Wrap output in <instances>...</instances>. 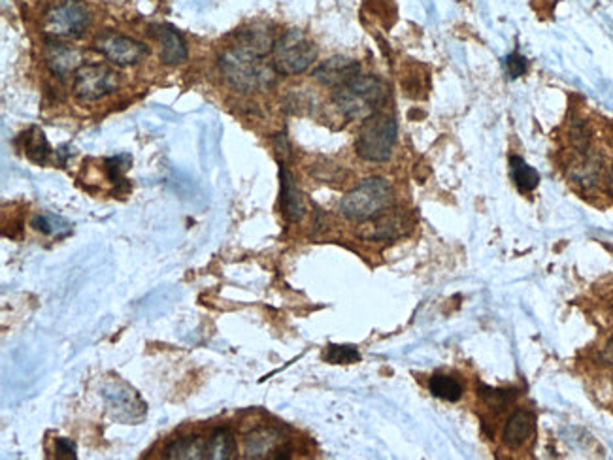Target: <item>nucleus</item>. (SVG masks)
<instances>
[{
    "mask_svg": "<svg viewBox=\"0 0 613 460\" xmlns=\"http://www.w3.org/2000/svg\"><path fill=\"white\" fill-rule=\"evenodd\" d=\"M219 70L231 88L242 93L270 89L277 74L274 65L265 61V57L236 44L219 55Z\"/></svg>",
    "mask_w": 613,
    "mask_h": 460,
    "instance_id": "obj_1",
    "label": "nucleus"
},
{
    "mask_svg": "<svg viewBox=\"0 0 613 460\" xmlns=\"http://www.w3.org/2000/svg\"><path fill=\"white\" fill-rule=\"evenodd\" d=\"M389 89L378 76H357L334 89L332 102L349 121H365L387 102Z\"/></svg>",
    "mask_w": 613,
    "mask_h": 460,
    "instance_id": "obj_2",
    "label": "nucleus"
},
{
    "mask_svg": "<svg viewBox=\"0 0 613 460\" xmlns=\"http://www.w3.org/2000/svg\"><path fill=\"white\" fill-rule=\"evenodd\" d=\"M393 200L391 183L383 178H367L340 200L338 212L351 221H374L387 214Z\"/></svg>",
    "mask_w": 613,
    "mask_h": 460,
    "instance_id": "obj_3",
    "label": "nucleus"
},
{
    "mask_svg": "<svg viewBox=\"0 0 613 460\" xmlns=\"http://www.w3.org/2000/svg\"><path fill=\"white\" fill-rule=\"evenodd\" d=\"M399 125L393 115L376 111L360 125L355 140V152L360 159L370 162H385L391 159L397 143Z\"/></svg>",
    "mask_w": 613,
    "mask_h": 460,
    "instance_id": "obj_4",
    "label": "nucleus"
},
{
    "mask_svg": "<svg viewBox=\"0 0 613 460\" xmlns=\"http://www.w3.org/2000/svg\"><path fill=\"white\" fill-rule=\"evenodd\" d=\"M317 59V47L308 35L291 28L275 40L272 49V65L277 74L298 76L308 70Z\"/></svg>",
    "mask_w": 613,
    "mask_h": 460,
    "instance_id": "obj_5",
    "label": "nucleus"
},
{
    "mask_svg": "<svg viewBox=\"0 0 613 460\" xmlns=\"http://www.w3.org/2000/svg\"><path fill=\"white\" fill-rule=\"evenodd\" d=\"M89 23L91 12L81 0H61L44 14L42 28L51 38H78Z\"/></svg>",
    "mask_w": 613,
    "mask_h": 460,
    "instance_id": "obj_6",
    "label": "nucleus"
},
{
    "mask_svg": "<svg viewBox=\"0 0 613 460\" xmlns=\"http://www.w3.org/2000/svg\"><path fill=\"white\" fill-rule=\"evenodd\" d=\"M119 85V74L106 65H83L74 72L72 91L79 102H97L114 93Z\"/></svg>",
    "mask_w": 613,
    "mask_h": 460,
    "instance_id": "obj_7",
    "label": "nucleus"
},
{
    "mask_svg": "<svg viewBox=\"0 0 613 460\" xmlns=\"http://www.w3.org/2000/svg\"><path fill=\"white\" fill-rule=\"evenodd\" d=\"M244 451L245 458L277 460L291 456V444L280 428L259 426L245 436Z\"/></svg>",
    "mask_w": 613,
    "mask_h": 460,
    "instance_id": "obj_8",
    "label": "nucleus"
},
{
    "mask_svg": "<svg viewBox=\"0 0 613 460\" xmlns=\"http://www.w3.org/2000/svg\"><path fill=\"white\" fill-rule=\"evenodd\" d=\"M95 47L118 67H129L140 63L148 55V46L132 37H125L114 31L102 33L95 38Z\"/></svg>",
    "mask_w": 613,
    "mask_h": 460,
    "instance_id": "obj_9",
    "label": "nucleus"
},
{
    "mask_svg": "<svg viewBox=\"0 0 613 460\" xmlns=\"http://www.w3.org/2000/svg\"><path fill=\"white\" fill-rule=\"evenodd\" d=\"M104 400L108 410L111 412V417L125 424L140 421L146 413V406L142 404L140 396L123 383H114L108 387L104 391Z\"/></svg>",
    "mask_w": 613,
    "mask_h": 460,
    "instance_id": "obj_10",
    "label": "nucleus"
},
{
    "mask_svg": "<svg viewBox=\"0 0 613 460\" xmlns=\"http://www.w3.org/2000/svg\"><path fill=\"white\" fill-rule=\"evenodd\" d=\"M83 63V53L72 44L59 42L57 38L49 40L46 46V65L49 72L57 78H65L76 72Z\"/></svg>",
    "mask_w": 613,
    "mask_h": 460,
    "instance_id": "obj_11",
    "label": "nucleus"
},
{
    "mask_svg": "<svg viewBox=\"0 0 613 460\" xmlns=\"http://www.w3.org/2000/svg\"><path fill=\"white\" fill-rule=\"evenodd\" d=\"M358 72H360V65L355 59L337 55V57H330V59H327L314 70V79L327 85V88L338 89L348 81H351L353 78H357Z\"/></svg>",
    "mask_w": 613,
    "mask_h": 460,
    "instance_id": "obj_12",
    "label": "nucleus"
},
{
    "mask_svg": "<svg viewBox=\"0 0 613 460\" xmlns=\"http://www.w3.org/2000/svg\"><path fill=\"white\" fill-rule=\"evenodd\" d=\"M600 172H602V161L591 150L576 152L574 159L568 164V178L574 183L587 189L595 187L600 182Z\"/></svg>",
    "mask_w": 613,
    "mask_h": 460,
    "instance_id": "obj_13",
    "label": "nucleus"
},
{
    "mask_svg": "<svg viewBox=\"0 0 613 460\" xmlns=\"http://www.w3.org/2000/svg\"><path fill=\"white\" fill-rule=\"evenodd\" d=\"M155 37L161 44L159 57L164 65H182L183 61H187V44L172 25L155 26Z\"/></svg>",
    "mask_w": 613,
    "mask_h": 460,
    "instance_id": "obj_14",
    "label": "nucleus"
},
{
    "mask_svg": "<svg viewBox=\"0 0 613 460\" xmlns=\"http://www.w3.org/2000/svg\"><path fill=\"white\" fill-rule=\"evenodd\" d=\"M536 428V417L528 410H515L506 421L503 442L508 449H519L533 438Z\"/></svg>",
    "mask_w": 613,
    "mask_h": 460,
    "instance_id": "obj_15",
    "label": "nucleus"
},
{
    "mask_svg": "<svg viewBox=\"0 0 613 460\" xmlns=\"http://www.w3.org/2000/svg\"><path fill=\"white\" fill-rule=\"evenodd\" d=\"M280 182H282V212L284 217L291 223H296L304 217L306 206H304V198L302 193L293 180L291 172L282 164L280 168Z\"/></svg>",
    "mask_w": 613,
    "mask_h": 460,
    "instance_id": "obj_16",
    "label": "nucleus"
},
{
    "mask_svg": "<svg viewBox=\"0 0 613 460\" xmlns=\"http://www.w3.org/2000/svg\"><path fill=\"white\" fill-rule=\"evenodd\" d=\"M236 46L254 51L261 57H266L268 53H272L275 38L272 35V31H268V26L265 25H254V26H247L242 28V31L236 33Z\"/></svg>",
    "mask_w": 613,
    "mask_h": 460,
    "instance_id": "obj_17",
    "label": "nucleus"
},
{
    "mask_svg": "<svg viewBox=\"0 0 613 460\" xmlns=\"http://www.w3.org/2000/svg\"><path fill=\"white\" fill-rule=\"evenodd\" d=\"M238 453L236 438L233 430L227 426H219L212 430L206 438V458L208 460H231Z\"/></svg>",
    "mask_w": 613,
    "mask_h": 460,
    "instance_id": "obj_18",
    "label": "nucleus"
},
{
    "mask_svg": "<svg viewBox=\"0 0 613 460\" xmlns=\"http://www.w3.org/2000/svg\"><path fill=\"white\" fill-rule=\"evenodd\" d=\"M162 458L178 460H201L206 458V438L201 436H182L169 444L164 449Z\"/></svg>",
    "mask_w": 613,
    "mask_h": 460,
    "instance_id": "obj_19",
    "label": "nucleus"
},
{
    "mask_svg": "<svg viewBox=\"0 0 613 460\" xmlns=\"http://www.w3.org/2000/svg\"><path fill=\"white\" fill-rule=\"evenodd\" d=\"M429 391L432 396L445 402H459L464 394L462 383L448 373H434L429 382Z\"/></svg>",
    "mask_w": 613,
    "mask_h": 460,
    "instance_id": "obj_20",
    "label": "nucleus"
},
{
    "mask_svg": "<svg viewBox=\"0 0 613 460\" xmlns=\"http://www.w3.org/2000/svg\"><path fill=\"white\" fill-rule=\"evenodd\" d=\"M23 141H25V155L29 157L33 162L36 164H47L49 157H51V148L47 143L46 134L33 127L23 134Z\"/></svg>",
    "mask_w": 613,
    "mask_h": 460,
    "instance_id": "obj_21",
    "label": "nucleus"
},
{
    "mask_svg": "<svg viewBox=\"0 0 613 460\" xmlns=\"http://www.w3.org/2000/svg\"><path fill=\"white\" fill-rule=\"evenodd\" d=\"M510 172H512V180L517 185L521 193H533L538 183H540V174L531 166L526 164L521 157L514 155L510 157Z\"/></svg>",
    "mask_w": 613,
    "mask_h": 460,
    "instance_id": "obj_22",
    "label": "nucleus"
},
{
    "mask_svg": "<svg viewBox=\"0 0 613 460\" xmlns=\"http://www.w3.org/2000/svg\"><path fill=\"white\" fill-rule=\"evenodd\" d=\"M33 228L38 230V233L46 235V236H55V238H63L67 235H70V223L67 219H63L61 215H55V214H36L33 217Z\"/></svg>",
    "mask_w": 613,
    "mask_h": 460,
    "instance_id": "obj_23",
    "label": "nucleus"
},
{
    "mask_svg": "<svg viewBox=\"0 0 613 460\" xmlns=\"http://www.w3.org/2000/svg\"><path fill=\"white\" fill-rule=\"evenodd\" d=\"M480 396L485 402V406L494 410V412H503L506 410L512 402L517 396V391H510V389H493L487 385H480Z\"/></svg>",
    "mask_w": 613,
    "mask_h": 460,
    "instance_id": "obj_24",
    "label": "nucleus"
},
{
    "mask_svg": "<svg viewBox=\"0 0 613 460\" xmlns=\"http://www.w3.org/2000/svg\"><path fill=\"white\" fill-rule=\"evenodd\" d=\"M400 235H402V221L399 217H387V219L378 221L374 225L372 233L365 235V238H372V240H393V238H397Z\"/></svg>",
    "mask_w": 613,
    "mask_h": 460,
    "instance_id": "obj_25",
    "label": "nucleus"
},
{
    "mask_svg": "<svg viewBox=\"0 0 613 460\" xmlns=\"http://www.w3.org/2000/svg\"><path fill=\"white\" fill-rule=\"evenodd\" d=\"M327 362L330 364H353L360 361V353L353 345H328L325 353Z\"/></svg>",
    "mask_w": 613,
    "mask_h": 460,
    "instance_id": "obj_26",
    "label": "nucleus"
},
{
    "mask_svg": "<svg viewBox=\"0 0 613 460\" xmlns=\"http://www.w3.org/2000/svg\"><path fill=\"white\" fill-rule=\"evenodd\" d=\"M132 159L129 155H118L106 161V172L111 183H121L123 180V172L130 166Z\"/></svg>",
    "mask_w": 613,
    "mask_h": 460,
    "instance_id": "obj_27",
    "label": "nucleus"
},
{
    "mask_svg": "<svg viewBox=\"0 0 613 460\" xmlns=\"http://www.w3.org/2000/svg\"><path fill=\"white\" fill-rule=\"evenodd\" d=\"M55 456L76 458V444L70 438H57L55 440Z\"/></svg>",
    "mask_w": 613,
    "mask_h": 460,
    "instance_id": "obj_28",
    "label": "nucleus"
},
{
    "mask_svg": "<svg viewBox=\"0 0 613 460\" xmlns=\"http://www.w3.org/2000/svg\"><path fill=\"white\" fill-rule=\"evenodd\" d=\"M506 65H508L510 78H519V76H523L526 72V59H525L523 55H519V53H512L508 57Z\"/></svg>",
    "mask_w": 613,
    "mask_h": 460,
    "instance_id": "obj_29",
    "label": "nucleus"
},
{
    "mask_svg": "<svg viewBox=\"0 0 613 460\" xmlns=\"http://www.w3.org/2000/svg\"><path fill=\"white\" fill-rule=\"evenodd\" d=\"M275 150L280 155H287L289 153V146H287V140L284 134H277L275 138Z\"/></svg>",
    "mask_w": 613,
    "mask_h": 460,
    "instance_id": "obj_30",
    "label": "nucleus"
},
{
    "mask_svg": "<svg viewBox=\"0 0 613 460\" xmlns=\"http://www.w3.org/2000/svg\"><path fill=\"white\" fill-rule=\"evenodd\" d=\"M604 357H606V361L609 362V364H613V338L608 341V345H606V353H604Z\"/></svg>",
    "mask_w": 613,
    "mask_h": 460,
    "instance_id": "obj_31",
    "label": "nucleus"
},
{
    "mask_svg": "<svg viewBox=\"0 0 613 460\" xmlns=\"http://www.w3.org/2000/svg\"><path fill=\"white\" fill-rule=\"evenodd\" d=\"M609 191L613 194V166H611V172H609Z\"/></svg>",
    "mask_w": 613,
    "mask_h": 460,
    "instance_id": "obj_32",
    "label": "nucleus"
}]
</instances>
